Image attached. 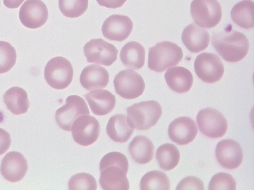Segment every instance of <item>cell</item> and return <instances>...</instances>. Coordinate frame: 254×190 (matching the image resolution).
<instances>
[{"label":"cell","instance_id":"cb8c5ba5","mask_svg":"<svg viewBox=\"0 0 254 190\" xmlns=\"http://www.w3.org/2000/svg\"><path fill=\"white\" fill-rule=\"evenodd\" d=\"M129 152L133 160L144 165L152 161L154 156V146L147 137L138 136L130 142Z\"/></svg>","mask_w":254,"mask_h":190},{"label":"cell","instance_id":"3957f363","mask_svg":"<svg viewBox=\"0 0 254 190\" xmlns=\"http://www.w3.org/2000/svg\"><path fill=\"white\" fill-rule=\"evenodd\" d=\"M183 55L177 44L169 41L158 43L149 49L148 66L157 73H163L167 69L178 65Z\"/></svg>","mask_w":254,"mask_h":190},{"label":"cell","instance_id":"4316f807","mask_svg":"<svg viewBox=\"0 0 254 190\" xmlns=\"http://www.w3.org/2000/svg\"><path fill=\"white\" fill-rule=\"evenodd\" d=\"M156 157L160 168L168 171L177 167L180 161V154L176 146L165 144L158 148Z\"/></svg>","mask_w":254,"mask_h":190},{"label":"cell","instance_id":"8fae6325","mask_svg":"<svg viewBox=\"0 0 254 190\" xmlns=\"http://www.w3.org/2000/svg\"><path fill=\"white\" fill-rule=\"evenodd\" d=\"M87 62L109 67L117 59L116 47L101 38L92 39L84 47Z\"/></svg>","mask_w":254,"mask_h":190},{"label":"cell","instance_id":"1f68e13d","mask_svg":"<svg viewBox=\"0 0 254 190\" xmlns=\"http://www.w3.org/2000/svg\"><path fill=\"white\" fill-rule=\"evenodd\" d=\"M236 183L233 177L226 173H218L211 178L208 189L214 190H235Z\"/></svg>","mask_w":254,"mask_h":190},{"label":"cell","instance_id":"30bf717a","mask_svg":"<svg viewBox=\"0 0 254 190\" xmlns=\"http://www.w3.org/2000/svg\"><path fill=\"white\" fill-rule=\"evenodd\" d=\"M85 115H90L85 101L81 97L73 95L67 98L66 105L57 110L55 120L61 129L70 132L76 119Z\"/></svg>","mask_w":254,"mask_h":190},{"label":"cell","instance_id":"4dcf8cb0","mask_svg":"<svg viewBox=\"0 0 254 190\" xmlns=\"http://www.w3.org/2000/svg\"><path fill=\"white\" fill-rule=\"evenodd\" d=\"M97 181L91 174L79 173L71 177L68 182L69 190H91L97 189Z\"/></svg>","mask_w":254,"mask_h":190},{"label":"cell","instance_id":"4fadbf2b","mask_svg":"<svg viewBox=\"0 0 254 190\" xmlns=\"http://www.w3.org/2000/svg\"><path fill=\"white\" fill-rule=\"evenodd\" d=\"M19 18L24 26L35 29L42 27L46 22L49 11L41 0H27L20 8Z\"/></svg>","mask_w":254,"mask_h":190},{"label":"cell","instance_id":"e0dca14e","mask_svg":"<svg viewBox=\"0 0 254 190\" xmlns=\"http://www.w3.org/2000/svg\"><path fill=\"white\" fill-rule=\"evenodd\" d=\"M28 169V163L25 157L19 152H11L3 158L1 172L5 179L15 183L25 177Z\"/></svg>","mask_w":254,"mask_h":190},{"label":"cell","instance_id":"ac0fdd59","mask_svg":"<svg viewBox=\"0 0 254 190\" xmlns=\"http://www.w3.org/2000/svg\"><path fill=\"white\" fill-rule=\"evenodd\" d=\"M182 41L188 50L197 53L207 48L210 36L208 31L191 23L183 31Z\"/></svg>","mask_w":254,"mask_h":190},{"label":"cell","instance_id":"83f0119b","mask_svg":"<svg viewBox=\"0 0 254 190\" xmlns=\"http://www.w3.org/2000/svg\"><path fill=\"white\" fill-rule=\"evenodd\" d=\"M140 189L146 190L170 189V182L166 174L160 171H151L142 177L140 181Z\"/></svg>","mask_w":254,"mask_h":190},{"label":"cell","instance_id":"603a6c76","mask_svg":"<svg viewBox=\"0 0 254 190\" xmlns=\"http://www.w3.org/2000/svg\"><path fill=\"white\" fill-rule=\"evenodd\" d=\"M145 57L144 47L137 42L126 44L120 53V59L123 64L133 70H139L144 66Z\"/></svg>","mask_w":254,"mask_h":190},{"label":"cell","instance_id":"52a82bcc","mask_svg":"<svg viewBox=\"0 0 254 190\" xmlns=\"http://www.w3.org/2000/svg\"><path fill=\"white\" fill-rule=\"evenodd\" d=\"M190 13L197 25L204 28L216 27L222 18V9L217 0H193Z\"/></svg>","mask_w":254,"mask_h":190},{"label":"cell","instance_id":"d6986e66","mask_svg":"<svg viewBox=\"0 0 254 190\" xmlns=\"http://www.w3.org/2000/svg\"><path fill=\"white\" fill-rule=\"evenodd\" d=\"M92 113L97 116L110 113L116 104L114 95L106 90H98L84 95Z\"/></svg>","mask_w":254,"mask_h":190},{"label":"cell","instance_id":"6da1fadb","mask_svg":"<svg viewBox=\"0 0 254 190\" xmlns=\"http://www.w3.org/2000/svg\"><path fill=\"white\" fill-rule=\"evenodd\" d=\"M129 162L123 154L114 152L107 154L100 163L99 183L105 190H128L129 181L126 175Z\"/></svg>","mask_w":254,"mask_h":190},{"label":"cell","instance_id":"44dd1931","mask_svg":"<svg viewBox=\"0 0 254 190\" xmlns=\"http://www.w3.org/2000/svg\"><path fill=\"white\" fill-rule=\"evenodd\" d=\"M167 84L173 91L178 93L189 92L193 84V76L186 68L178 66L169 69L164 74Z\"/></svg>","mask_w":254,"mask_h":190},{"label":"cell","instance_id":"2e32d148","mask_svg":"<svg viewBox=\"0 0 254 190\" xmlns=\"http://www.w3.org/2000/svg\"><path fill=\"white\" fill-rule=\"evenodd\" d=\"M216 156L222 167L234 170L239 167L243 159L242 148L238 142L232 139L222 140L216 149Z\"/></svg>","mask_w":254,"mask_h":190},{"label":"cell","instance_id":"7c38bea8","mask_svg":"<svg viewBox=\"0 0 254 190\" xmlns=\"http://www.w3.org/2000/svg\"><path fill=\"white\" fill-rule=\"evenodd\" d=\"M100 130L99 121L90 115H82L77 118L71 128L76 143L84 147L90 146L97 141Z\"/></svg>","mask_w":254,"mask_h":190},{"label":"cell","instance_id":"f546056e","mask_svg":"<svg viewBox=\"0 0 254 190\" xmlns=\"http://www.w3.org/2000/svg\"><path fill=\"white\" fill-rule=\"evenodd\" d=\"M17 61V52L9 43L0 41V74L10 71Z\"/></svg>","mask_w":254,"mask_h":190},{"label":"cell","instance_id":"e575fe53","mask_svg":"<svg viewBox=\"0 0 254 190\" xmlns=\"http://www.w3.org/2000/svg\"><path fill=\"white\" fill-rule=\"evenodd\" d=\"M97 3L101 6L108 9H117L121 7L127 1V0H96Z\"/></svg>","mask_w":254,"mask_h":190},{"label":"cell","instance_id":"7402d4cb","mask_svg":"<svg viewBox=\"0 0 254 190\" xmlns=\"http://www.w3.org/2000/svg\"><path fill=\"white\" fill-rule=\"evenodd\" d=\"M109 82L108 71L105 68L96 65L84 68L80 76L81 84L89 91L106 88Z\"/></svg>","mask_w":254,"mask_h":190},{"label":"cell","instance_id":"d4e9b609","mask_svg":"<svg viewBox=\"0 0 254 190\" xmlns=\"http://www.w3.org/2000/svg\"><path fill=\"white\" fill-rule=\"evenodd\" d=\"M4 101L7 109L14 115L26 113L30 106L27 93L17 86L11 87L6 92Z\"/></svg>","mask_w":254,"mask_h":190},{"label":"cell","instance_id":"277c9868","mask_svg":"<svg viewBox=\"0 0 254 190\" xmlns=\"http://www.w3.org/2000/svg\"><path fill=\"white\" fill-rule=\"evenodd\" d=\"M127 114L133 128L145 131L155 126L162 115V108L156 101L136 103L127 108Z\"/></svg>","mask_w":254,"mask_h":190},{"label":"cell","instance_id":"9a60e30c","mask_svg":"<svg viewBox=\"0 0 254 190\" xmlns=\"http://www.w3.org/2000/svg\"><path fill=\"white\" fill-rule=\"evenodd\" d=\"M198 133L195 122L188 117H181L172 121L168 129L171 140L179 145H188L195 139Z\"/></svg>","mask_w":254,"mask_h":190},{"label":"cell","instance_id":"9c48e42d","mask_svg":"<svg viewBox=\"0 0 254 190\" xmlns=\"http://www.w3.org/2000/svg\"><path fill=\"white\" fill-rule=\"evenodd\" d=\"M196 121L201 132L210 138L223 137L228 129L225 116L215 109L207 108L201 110L197 114Z\"/></svg>","mask_w":254,"mask_h":190},{"label":"cell","instance_id":"f1b7e54d","mask_svg":"<svg viewBox=\"0 0 254 190\" xmlns=\"http://www.w3.org/2000/svg\"><path fill=\"white\" fill-rule=\"evenodd\" d=\"M88 5L89 0H59L60 11L69 18L81 17L88 9Z\"/></svg>","mask_w":254,"mask_h":190},{"label":"cell","instance_id":"5bb4252c","mask_svg":"<svg viewBox=\"0 0 254 190\" xmlns=\"http://www.w3.org/2000/svg\"><path fill=\"white\" fill-rule=\"evenodd\" d=\"M133 23L126 15L114 14L110 16L103 23V36L110 41L123 42L130 35Z\"/></svg>","mask_w":254,"mask_h":190},{"label":"cell","instance_id":"836d02e7","mask_svg":"<svg viewBox=\"0 0 254 190\" xmlns=\"http://www.w3.org/2000/svg\"><path fill=\"white\" fill-rule=\"evenodd\" d=\"M11 144L10 134L0 128V156L3 155L9 149Z\"/></svg>","mask_w":254,"mask_h":190},{"label":"cell","instance_id":"7a4b0ae2","mask_svg":"<svg viewBox=\"0 0 254 190\" xmlns=\"http://www.w3.org/2000/svg\"><path fill=\"white\" fill-rule=\"evenodd\" d=\"M212 44L222 59L231 63L243 60L250 47L247 37L229 25L220 33H213Z\"/></svg>","mask_w":254,"mask_h":190},{"label":"cell","instance_id":"d6a6232c","mask_svg":"<svg viewBox=\"0 0 254 190\" xmlns=\"http://www.w3.org/2000/svg\"><path fill=\"white\" fill-rule=\"evenodd\" d=\"M177 190H204L202 181L194 176H188L183 179L178 185Z\"/></svg>","mask_w":254,"mask_h":190},{"label":"cell","instance_id":"ba28073f","mask_svg":"<svg viewBox=\"0 0 254 190\" xmlns=\"http://www.w3.org/2000/svg\"><path fill=\"white\" fill-rule=\"evenodd\" d=\"M194 69L198 77L209 84L220 81L225 72L222 60L217 55L212 53L198 55L194 62Z\"/></svg>","mask_w":254,"mask_h":190},{"label":"cell","instance_id":"ffe728a7","mask_svg":"<svg viewBox=\"0 0 254 190\" xmlns=\"http://www.w3.org/2000/svg\"><path fill=\"white\" fill-rule=\"evenodd\" d=\"M134 129L128 116L117 114L109 119L106 131L111 140L119 143H125L131 137Z\"/></svg>","mask_w":254,"mask_h":190},{"label":"cell","instance_id":"5b68a950","mask_svg":"<svg viewBox=\"0 0 254 190\" xmlns=\"http://www.w3.org/2000/svg\"><path fill=\"white\" fill-rule=\"evenodd\" d=\"M74 69L67 59L57 57L47 62L44 70L45 80L53 89L64 90L72 82Z\"/></svg>","mask_w":254,"mask_h":190},{"label":"cell","instance_id":"d590c367","mask_svg":"<svg viewBox=\"0 0 254 190\" xmlns=\"http://www.w3.org/2000/svg\"><path fill=\"white\" fill-rule=\"evenodd\" d=\"M25 0H4L5 6L9 9H17Z\"/></svg>","mask_w":254,"mask_h":190},{"label":"cell","instance_id":"8992f818","mask_svg":"<svg viewBox=\"0 0 254 190\" xmlns=\"http://www.w3.org/2000/svg\"><path fill=\"white\" fill-rule=\"evenodd\" d=\"M114 85L116 93L127 100L139 97L145 89L144 79L136 71L131 69L121 71L116 75Z\"/></svg>","mask_w":254,"mask_h":190},{"label":"cell","instance_id":"484cf974","mask_svg":"<svg viewBox=\"0 0 254 190\" xmlns=\"http://www.w3.org/2000/svg\"><path fill=\"white\" fill-rule=\"evenodd\" d=\"M254 4L251 0H243L238 3L231 11L234 22L242 28L250 29L254 27Z\"/></svg>","mask_w":254,"mask_h":190}]
</instances>
